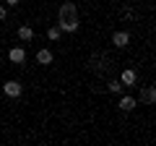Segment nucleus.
I'll list each match as a JSON object with an SVG mask.
<instances>
[{
  "instance_id": "nucleus-1",
  "label": "nucleus",
  "mask_w": 156,
  "mask_h": 146,
  "mask_svg": "<svg viewBox=\"0 0 156 146\" xmlns=\"http://www.w3.org/2000/svg\"><path fill=\"white\" fill-rule=\"evenodd\" d=\"M57 26H60V31H78V5L76 3H62L60 8H57Z\"/></svg>"
},
{
  "instance_id": "nucleus-2",
  "label": "nucleus",
  "mask_w": 156,
  "mask_h": 146,
  "mask_svg": "<svg viewBox=\"0 0 156 146\" xmlns=\"http://www.w3.org/2000/svg\"><path fill=\"white\" fill-rule=\"evenodd\" d=\"M3 91H5V97L18 99V97H21V91H23V86L18 84V81H5V84H3Z\"/></svg>"
},
{
  "instance_id": "nucleus-3",
  "label": "nucleus",
  "mask_w": 156,
  "mask_h": 146,
  "mask_svg": "<svg viewBox=\"0 0 156 146\" xmlns=\"http://www.w3.org/2000/svg\"><path fill=\"white\" fill-rule=\"evenodd\" d=\"M8 57H11V63H16V65H23V63H26V50H23V47H13V50L8 52Z\"/></svg>"
},
{
  "instance_id": "nucleus-4",
  "label": "nucleus",
  "mask_w": 156,
  "mask_h": 146,
  "mask_svg": "<svg viewBox=\"0 0 156 146\" xmlns=\"http://www.w3.org/2000/svg\"><path fill=\"white\" fill-rule=\"evenodd\" d=\"M112 45L115 47H128L130 45V34L128 31H115L112 34Z\"/></svg>"
},
{
  "instance_id": "nucleus-5",
  "label": "nucleus",
  "mask_w": 156,
  "mask_h": 146,
  "mask_svg": "<svg viewBox=\"0 0 156 146\" xmlns=\"http://www.w3.org/2000/svg\"><path fill=\"white\" fill-rule=\"evenodd\" d=\"M140 102H143V104H154L156 102V89L154 86H143V89H140Z\"/></svg>"
},
{
  "instance_id": "nucleus-6",
  "label": "nucleus",
  "mask_w": 156,
  "mask_h": 146,
  "mask_svg": "<svg viewBox=\"0 0 156 146\" xmlns=\"http://www.w3.org/2000/svg\"><path fill=\"white\" fill-rule=\"evenodd\" d=\"M135 81H138V76H135V71H133V68H128V71H122V73H120V84H122V86H133Z\"/></svg>"
},
{
  "instance_id": "nucleus-7",
  "label": "nucleus",
  "mask_w": 156,
  "mask_h": 146,
  "mask_svg": "<svg viewBox=\"0 0 156 146\" xmlns=\"http://www.w3.org/2000/svg\"><path fill=\"white\" fill-rule=\"evenodd\" d=\"M37 63H39V65H50V63H52V52L47 50V47H44V50H39L37 52Z\"/></svg>"
},
{
  "instance_id": "nucleus-8",
  "label": "nucleus",
  "mask_w": 156,
  "mask_h": 146,
  "mask_svg": "<svg viewBox=\"0 0 156 146\" xmlns=\"http://www.w3.org/2000/svg\"><path fill=\"white\" fill-rule=\"evenodd\" d=\"M18 39H21V42H31L34 39V29L31 26H21V29H18Z\"/></svg>"
},
{
  "instance_id": "nucleus-9",
  "label": "nucleus",
  "mask_w": 156,
  "mask_h": 146,
  "mask_svg": "<svg viewBox=\"0 0 156 146\" xmlns=\"http://www.w3.org/2000/svg\"><path fill=\"white\" fill-rule=\"evenodd\" d=\"M135 104H138V102H135L133 97H122V99H120V110H122V112H130Z\"/></svg>"
},
{
  "instance_id": "nucleus-10",
  "label": "nucleus",
  "mask_w": 156,
  "mask_h": 146,
  "mask_svg": "<svg viewBox=\"0 0 156 146\" xmlns=\"http://www.w3.org/2000/svg\"><path fill=\"white\" fill-rule=\"evenodd\" d=\"M60 26H50V29H47V39H52V42H55V39H60Z\"/></svg>"
},
{
  "instance_id": "nucleus-11",
  "label": "nucleus",
  "mask_w": 156,
  "mask_h": 146,
  "mask_svg": "<svg viewBox=\"0 0 156 146\" xmlns=\"http://www.w3.org/2000/svg\"><path fill=\"white\" fill-rule=\"evenodd\" d=\"M107 89H109V91H112V94H120V91H122V89H125V86H122V84H120V81H109V86H107Z\"/></svg>"
},
{
  "instance_id": "nucleus-12",
  "label": "nucleus",
  "mask_w": 156,
  "mask_h": 146,
  "mask_svg": "<svg viewBox=\"0 0 156 146\" xmlns=\"http://www.w3.org/2000/svg\"><path fill=\"white\" fill-rule=\"evenodd\" d=\"M5 16H8V8H5V5H0V21H3Z\"/></svg>"
},
{
  "instance_id": "nucleus-13",
  "label": "nucleus",
  "mask_w": 156,
  "mask_h": 146,
  "mask_svg": "<svg viewBox=\"0 0 156 146\" xmlns=\"http://www.w3.org/2000/svg\"><path fill=\"white\" fill-rule=\"evenodd\" d=\"M5 3H8V5H13V8H16L18 3H21V0H5Z\"/></svg>"
}]
</instances>
